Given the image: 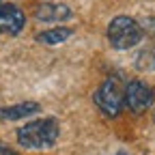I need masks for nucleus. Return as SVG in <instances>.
<instances>
[{"label": "nucleus", "mask_w": 155, "mask_h": 155, "mask_svg": "<svg viewBox=\"0 0 155 155\" xmlns=\"http://www.w3.org/2000/svg\"><path fill=\"white\" fill-rule=\"evenodd\" d=\"M26 26L24 11L15 5H0V32L5 35H19Z\"/></svg>", "instance_id": "39448f33"}, {"label": "nucleus", "mask_w": 155, "mask_h": 155, "mask_svg": "<svg viewBox=\"0 0 155 155\" xmlns=\"http://www.w3.org/2000/svg\"><path fill=\"white\" fill-rule=\"evenodd\" d=\"M0 2H2V0H0Z\"/></svg>", "instance_id": "f8f14e48"}, {"label": "nucleus", "mask_w": 155, "mask_h": 155, "mask_svg": "<svg viewBox=\"0 0 155 155\" xmlns=\"http://www.w3.org/2000/svg\"><path fill=\"white\" fill-rule=\"evenodd\" d=\"M153 99H155V93H153L151 86H147L140 80L127 82V86H125V106L131 112L140 114V112L149 110L153 106Z\"/></svg>", "instance_id": "20e7f679"}, {"label": "nucleus", "mask_w": 155, "mask_h": 155, "mask_svg": "<svg viewBox=\"0 0 155 155\" xmlns=\"http://www.w3.org/2000/svg\"><path fill=\"white\" fill-rule=\"evenodd\" d=\"M95 104L106 116H119L125 104V91L121 88L116 78H108V80L95 91Z\"/></svg>", "instance_id": "7ed1b4c3"}, {"label": "nucleus", "mask_w": 155, "mask_h": 155, "mask_svg": "<svg viewBox=\"0 0 155 155\" xmlns=\"http://www.w3.org/2000/svg\"><path fill=\"white\" fill-rule=\"evenodd\" d=\"M144 37V30L140 22H136L129 15H116L108 24V41L116 50H129L138 45Z\"/></svg>", "instance_id": "f03ea898"}, {"label": "nucleus", "mask_w": 155, "mask_h": 155, "mask_svg": "<svg viewBox=\"0 0 155 155\" xmlns=\"http://www.w3.org/2000/svg\"><path fill=\"white\" fill-rule=\"evenodd\" d=\"M138 65L140 69H155V48H151V50H144L140 56H138Z\"/></svg>", "instance_id": "1a4fd4ad"}, {"label": "nucleus", "mask_w": 155, "mask_h": 155, "mask_svg": "<svg viewBox=\"0 0 155 155\" xmlns=\"http://www.w3.org/2000/svg\"><path fill=\"white\" fill-rule=\"evenodd\" d=\"M69 37H71V28L56 26V28H50V30L39 32L37 35V41L43 43V45H58V43H65Z\"/></svg>", "instance_id": "6e6552de"}, {"label": "nucleus", "mask_w": 155, "mask_h": 155, "mask_svg": "<svg viewBox=\"0 0 155 155\" xmlns=\"http://www.w3.org/2000/svg\"><path fill=\"white\" fill-rule=\"evenodd\" d=\"M39 110H41V106L37 101H22V104H15V106L0 108V119L2 121H19V119L37 114Z\"/></svg>", "instance_id": "0eeeda50"}, {"label": "nucleus", "mask_w": 155, "mask_h": 155, "mask_svg": "<svg viewBox=\"0 0 155 155\" xmlns=\"http://www.w3.org/2000/svg\"><path fill=\"white\" fill-rule=\"evenodd\" d=\"M58 140V123L54 119H35L17 129V142L24 149H50Z\"/></svg>", "instance_id": "f257e3e1"}, {"label": "nucleus", "mask_w": 155, "mask_h": 155, "mask_svg": "<svg viewBox=\"0 0 155 155\" xmlns=\"http://www.w3.org/2000/svg\"><path fill=\"white\" fill-rule=\"evenodd\" d=\"M116 155H127V153H116Z\"/></svg>", "instance_id": "9b49d317"}, {"label": "nucleus", "mask_w": 155, "mask_h": 155, "mask_svg": "<svg viewBox=\"0 0 155 155\" xmlns=\"http://www.w3.org/2000/svg\"><path fill=\"white\" fill-rule=\"evenodd\" d=\"M35 17L39 22H65L71 17V9L61 2H43L35 9Z\"/></svg>", "instance_id": "423d86ee"}, {"label": "nucleus", "mask_w": 155, "mask_h": 155, "mask_svg": "<svg viewBox=\"0 0 155 155\" xmlns=\"http://www.w3.org/2000/svg\"><path fill=\"white\" fill-rule=\"evenodd\" d=\"M0 155H17V151H13V149H9L5 142H0Z\"/></svg>", "instance_id": "9d476101"}]
</instances>
